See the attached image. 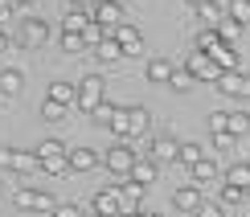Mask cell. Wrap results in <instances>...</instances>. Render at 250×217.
Segmentation results:
<instances>
[{
  "label": "cell",
  "mask_w": 250,
  "mask_h": 217,
  "mask_svg": "<svg viewBox=\"0 0 250 217\" xmlns=\"http://www.w3.org/2000/svg\"><path fill=\"white\" fill-rule=\"evenodd\" d=\"M172 205H176L181 213H197V209L205 205V201H201V189H197V184H185V189H176Z\"/></svg>",
  "instance_id": "14"
},
{
  "label": "cell",
  "mask_w": 250,
  "mask_h": 217,
  "mask_svg": "<svg viewBox=\"0 0 250 217\" xmlns=\"http://www.w3.org/2000/svg\"><path fill=\"white\" fill-rule=\"evenodd\" d=\"M95 217H99V213H95Z\"/></svg>",
  "instance_id": "49"
},
{
  "label": "cell",
  "mask_w": 250,
  "mask_h": 217,
  "mask_svg": "<svg viewBox=\"0 0 250 217\" xmlns=\"http://www.w3.org/2000/svg\"><path fill=\"white\" fill-rule=\"evenodd\" d=\"M66 111L70 107H62V102H41V119H45V123H62V119H66Z\"/></svg>",
  "instance_id": "31"
},
{
  "label": "cell",
  "mask_w": 250,
  "mask_h": 217,
  "mask_svg": "<svg viewBox=\"0 0 250 217\" xmlns=\"http://www.w3.org/2000/svg\"><path fill=\"white\" fill-rule=\"evenodd\" d=\"M49 37H54V29H49V20H25L21 25V45H29V49H41V45H49Z\"/></svg>",
  "instance_id": "5"
},
{
  "label": "cell",
  "mask_w": 250,
  "mask_h": 217,
  "mask_svg": "<svg viewBox=\"0 0 250 217\" xmlns=\"http://www.w3.org/2000/svg\"><path fill=\"white\" fill-rule=\"evenodd\" d=\"M217 41H222V33H217V29H201V33H197V49H201V54H209Z\"/></svg>",
  "instance_id": "34"
},
{
  "label": "cell",
  "mask_w": 250,
  "mask_h": 217,
  "mask_svg": "<svg viewBox=\"0 0 250 217\" xmlns=\"http://www.w3.org/2000/svg\"><path fill=\"white\" fill-rule=\"evenodd\" d=\"M90 17H95V25H103L107 33H115L119 25H127V13H123V4H119V0H99Z\"/></svg>",
  "instance_id": "3"
},
{
  "label": "cell",
  "mask_w": 250,
  "mask_h": 217,
  "mask_svg": "<svg viewBox=\"0 0 250 217\" xmlns=\"http://www.w3.org/2000/svg\"><path fill=\"white\" fill-rule=\"evenodd\" d=\"M209 131L213 136H226L230 131V111H209Z\"/></svg>",
  "instance_id": "33"
},
{
  "label": "cell",
  "mask_w": 250,
  "mask_h": 217,
  "mask_svg": "<svg viewBox=\"0 0 250 217\" xmlns=\"http://www.w3.org/2000/svg\"><path fill=\"white\" fill-rule=\"evenodd\" d=\"M99 164H103V156L95 148H70V172H90Z\"/></svg>",
  "instance_id": "11"
},
{
  "label": "cell",
  "mask_w": 250,
  "mask_h": 217,
  "mask_svg": "<svg viewBox=\"0 0 250 217\" xmlns=\"http://www.w3.org/2000/svg\"><path fill=\"white\" fill-rule=\"evenodd\" d=\"M176 160H181L185 168H193L197 160H205V148H201V143H181V152H176Z\"/></svg>",
  "instance_id": "28"
},
{
  "label": "cell",
  "mask_w": 250,
  "mask_h": 217,
  "mask_svg": "<svg viewBox=\"0 0 250 217\" xmlns=\"http://www.w3.org/2000/svg\"><path fill=\"white\" fill-rule=\"evenodd\" d=\"M103 37H111V33H107V29H103V25H95V20H90V25L82 29V45H86V54H90V49L99 45Z\"/></svg>",
  "instance_id": "30"
},
{
  "label": "cell",
  "mask_w": 250,
  "mask_h": 217,
  "mask_svg": "<svg viewBox=\"0 0 250 217\" xmlns=\"http://www.w3.org/2000/svg\"><path fill=\"white\" fill-rule=\"evenodd\" d=\"M62 49H66V54H86V45H82V33H62Z\"/></svg>",
  "instance_id": "35"
},
{
  "label": "cell",
  "mask_w": 250,
  "mask_h": 217,
  "mask_svg": "<svg viewBox=\"0 0 250 217\" xmlns=\"http://www.w3.org/2000/svg\"><path fill=\"white\" fill-rule=\"evenodd\" d=\"M45 99L49 102H62V107H74V102H78V86H74V82H49V90H45Z\"/></svg>",
  "instance_id": "12"
},
{
  "label": "cell",
  "mask_w": 250,
  "mask_h": 217,
  "mask_svg": "<svg viewBox=\"0 0 250 217\" xmlns=\"http://www.w3.org/2000/svg\"><path fill=\"white\" fill-rule=\"evenodd\" d=\"M209 58L222 66V74H226V70H238V49L230 45V41H217V45L209 49Z\"/></svg>",
  "instance_id": "15"
},
{
  "label": "cell",
  "mask_w": 250,
  "mask_h": 217,
  "mask_svg": "<svg viewBox=\"0 0 250 217\" xmlns=\"http://www.w3.org/2000/svg\"><path fill=\"white\" fill-rule=\"evenodd\" d=\"M107 102V82L99 74H86L78 82V111H86V115H95V111Z\"/></svg>",
  "instance_id": "1"
},
{
  "label": "cell",
  "mask_w": 250,
  "mask_h": 217,
  "mask_svg": "<svg viewBox=\"0 0 250 217\" xmlns=\"http://www.w3.org/2000/svg\"><path fill=\"white\" fill-rule=\"evenodd\" d=\"M226 17H230L234 25H250V0H230V4H226Z\"/></svg>",
  "instance_id": "26"
},
{
  "label": "cell",
  "mask_w": 250,
  "mask_h": 217,
  "mask_svg": "<svg viewBox=\"0 0 250 217\" xmlns=\"http://www.w3.org/2000/svg\"><path fill=\"white\" fill-rule=\"evenodd\" d=\"M189 82H193V74H189L185 66H176V70H172V82H168V86H176V90H189Z\"/></svg>",
  "instance_id": "37"
},
{
  "label": "cell",
  "mask_w": 250,
  "mask_h": 217,
  "mask_svg": "<svg viewBox=\"0 0 250 217\" xmlns=\"http://www.w3.org/2000/svg\"><path fill=\"white\" fill-rule=\"evenodd\" d=\"M238 99H250V74H238Z\"/></svg>",
  "instance_id": "41"
},
{
  "label": "cell",
  "mask_w": 250,
  "mask_h": 217,
  "mask_svg": "<svg viewBox=\"0 0 250 217\" xmlns=\"http://www.w3.org/2000/svg\"><path fill=\"white\" fill-rule=\"evenodd\" d=\"M185 70L193 74V82H217V78H222V66H217L209 54H201V49H193V54H189Z\"/></svg>",
  "instance_id": "2"
},
{
  "label": "cell",
  "mask_w": 250,
  "mask_h": 217,
  "mask_svg": "<svg viewBox=\"0 0 250 217\" xmlns=\"http://www.w3.org/2000/svg\"><path fill=\"white\" fill-rule=\"evenodd\" d=\"M17 4H37V0H17Z\"/></svg>",
  "instance_id": "47"
},
{
  "label": "cell",
  "mask_w": 250,
  "mask_h": 217,
  "mask_svg": "<svg viewBox=\"0 0 250 217\" xmlns=\"http://www.w3.org/2000/svg\"><path fill=\"white\" fill-rule=\"evenodd\" d=\"M226 184H238V189H246V193H250V160L230 164V168H226Z\"/></svg>",
  "instance_id": "20"
},
{
  "label": "cell",
  "mask_w": 250,
  "mask_h": 217,
  "mask_svg": "<svg viewBox=\"0 0 250 217\" xmlns=\"http://www.w3.org/2000/svg\"><path fill=\"white\" fill-rule=\"evenodd\" d=\"M111 37L119 41L123 58H135V54H144V37H140V29H135L131 20H127V25H119V29H115V33H111Z\"/></svg>",
  "instance_id": "8"
},
{
  "label": "cell",
  "mask_w": 250,
  "mask_h": 217,
  "mask_svg": "<svg viewBox=\"0 0 250 217\" xmlns=\"http://www.w3.org/2000/svg\"><path fill=\"white\" fill-rule=\"evenodd\" d=\"M246 131H250V111H246V107L230 111V136L238 139V136H246Z\"/></svg>",
  "instance_id": "27"
},
{
  "label": "cell",
  "mask_w": 250,
  "mask_h": 217,
  "mask_svg": "<svg viewBox=\"0 0 250 217\" xmlns=\"http://www.w3.org/2000/svg\"><path fill=\"white\" fill-rule=\"evenodd\" d=\"M13 201H17V209H33V213H54L58 209V201L45 189H21Z\"/></svg>",
  "instance_id": "4"
},
{
  "label": "cell",
  "mask_w": 250,
  "mask_h": 217,
  "mask_svg": "<svg viewBox=\"0 0 250 217\" xmlns=\"http://www.w3.org/2000/svg\"><path fill=\"white\" fill-rule=\"evenodd\" d=\"M189 4H193V13H197V8H205V4H213V0H189Z\"/></svg>",
  "instance_id": "45"
},
{
  "label": "cell",
  "mask_w": 250,
  "mask_h": 217,
  "mask_svg": "<svg viewBox=\"0 0 250 217\" xmlns=\"http://www.w3.org/2000/svg\"><path fill=\"white\" fill-rule=\"evenodd\" d=\"M217 33H222V41H230V45H234V41H238V33H242V25H234V20L226 17L222 25H217Z\"/></svg>",
  "instance_id": "36"
},
{
  "label": "cell",
  "mask_w": 250,
  "mask_h": 217,
  "mask_svg": "<svg viewBox=\"0 0 250 217\" xmlns=\"http://www.w3.org/2000/svg\"><path fill=\"white\" fill-rule=\"evenodd\" d=\"M217 201H222L226 209H230V205H242V201H250V193H246V189H238V184H222Z\"/></svg>",
  "instance_id": "25"
},
{
  "label": "cell",
  "mask_w": 250,
  "mask_h": 217,
  "mask_svg": "<svg viewBox=\"0 0 250 217\" xmlns=\"http://www.w3.org/2000/svg\"><path fill=\"white\" fill-rule=\"evenodd\" d=\"M197 217H226V205L222 201H205L201 209H197Z\"/></svg>",
  "instance_id": "38"
},
{
  "label": "cell",
  "mask_w": 250,
  "mask_h": 217,
  "mask_svg": "<svg viewBox=\"0 0 250 217\" xmlns=\"http://www.w3.org/2000/svg\"><path fill=\"white\" fill-rule=\"evenodd\" d=\"M49 156H70V148L62 139H45V143H37V160H49Z\"/></svg>",
  "instance_id": "29"
},
{
  "label": "cell",
  "mask_w": 250,
  "mask_h": 217,
  "mask_svg": "<svg viewBox=\"0 0 250 217\" xmlns=\"http://www.w3.org/2000/svg\"><path fill=\"white\" fill-rule=\"evenodd\" d=\"M41 172H49V177L70 172V156H49V160H41Z\"/></svg>",
  "instance_id": "32"
},
{
  "label": "cell",
  "mask_w": 250,
  "mask_h": 217,
  "mask_svg": "<svg viewBox=\"0 0 250 217\" xmlns=\"http://www.w3.org/2000/svg\"><path fill=\"white\" fill-rule=\"evenodd\" d=\"M0 168L13 172V148H0Z\"/></svg>",
  "instance_id": "43"
},
{
  "label": "cell",
  "mask_w": 250,
  "mask_h": 217,
  "mask_svg": "<svg viewBox=\"0 0 250 217\" xmlns=\"http://www.w3.org/2000/svg\"><path fill=\"white\" fill-rule=\"evenodd\" d=\"M152 217H160V213H152Z\"/></svg>",
  "instance_id": "48"
},
{
  "label": "cell",
  "mask_w": 250,
  "mask_h": 217,
  "mask_svg": "<svg viewBox=\"0 0 250 217\" xmlns=\"http://www.w3.org/2000/svg\"><path fill=\"white\" fill-rule=\"evenodd\" d=\"M90 13H78V8H66V17H62V33H82V29L90 25Z\"/></svg>",
  "instance_id": "19"
},
{
  "label": "cell",
  "mask_w": 250,
  "mask_h": 217,
  "mask_svg": "<svg viewBox=\"0 0 250 217\" xmlns=\"http://www.w3.org/2000/svg\"><path fill=\"white\" fill-rule=\"evenodd\" d=\"M115 189H119V197H123V217H127V213H140L144 184H135V180H123V184H115Z\"/></svg>",
  "instance_id": "13"
},
{
  "label": "cell",
  "mask_w": 250,
  "mask_h": 217,
  "mask_svg": "<svg viewBox=\"0 0 250 217\" xmlns=\"http://www.w3.org/2000/svg\"><path fill=\"white\" fill-rule=\"evenodd\" d=\"M99 0H70V8H78V13H95Z\"/></svg>",
  "instance_id": "42"
},
{
  "label": "cell",
  "mask_w": 250,
  "mask_h": 217,
  "mask_svg": "<svg viewBox=\"0 0 250 217\" xmlns=\"http://www.w3.org/2000/svg\"><path fill=\"white\" fill-rule=\"evenodd\" d=\"M127 123H131V139H135V136H148L152 111H148V107H127Z\"/></svg>",
  "instance_id": "17"
},
{
  "label": "cell",
  "mask_w": 250,
  "mask_h": 217,
  "mask_svg": "<svg viewBox=\"0 0 250 217\" xmlns=\"http://www.w3.org/2000/svg\"><path fill=\"white\" fill-rule=\"evenodd\" d=\"M172 61L168 58H148V66H144V74H148V82H172Z\"/></svg>",
  "instance_id": "16"
},
{
  "label": "cell",
  "mask_w": 250,
  "mask_h": 217,
  "mask_svg": "<svg viewBox=\"0 0 250 217\" xmlns=\"http://www.w3.org/2000/svg\"><path fill=\"white\" fill-rule=\"evenodd\" d=\"M21 86H25V74H21L17 66L0 70V90H4V95H21Z\"/></svg>",
  "instance_id": "21"
},
{
  "label": "cell",
  "mask_w": 250,
  "mask_h": 217,
  "mask_svg": "<svg viewBox=\"0 0 250 217\" xmlns=\"http://www.w3.org/2000/svg\"><path fill=\"white\" fill-rule=\"evenodd\" d=\"M197 20H201V29H217L226 20V8L222 4H205V8H197Z\"/></svg>",
  "instance_id": "22"
},
{
  "label": "cell",
  "mask_w": 250,
  "mask_h": 217,
  "mask_svg": "<svg viewBox=\"0 0 250 217\" xmlns=\"http://www.w3.org/2000/svg\"><path fill=\"white\" fill-rule=\"evenodd\" d=\"M4 49H8V33H4V29H0V54H4Z\"/></svg>",
  "instance_id": "44"
},
{
  "label": "cell",
  "mask_w": 250,
  "mask_h": 217,
  "mask_svg": "<svg viewBox=\"0 0 250 217\" xmlns=\"http://www.w3.org/2000/svg\"><path fill=\"white\" fill-rule=\"evenodd\" d=\"M189 172H193V180H197V184H209V180H217V177H222V168H217V160H213V156L197 160Z\"/></svg>",
  "instance_id": "18"
},
{
  "label": "cell",
  "mask_w": 250,
  "mask_h": 217,
  "mask_svg": "<svg viewBox=\"0 0 250 217\" xmlns=\"http://www.w3.org/2000/svg\"><path fill=\"white\" fill-rule=\"evenodd\" d=\"M90 209H95L99 217H123V197H119V189H99L95 197H90Z\"/></svg>",
  "instance_id": "6"
},
{
  "label": "cell",
  "mask_w": 250,
  "mask_h": 217,
  "mask_svg": "<svg viewBox=\"0 0 250 217\" xmlns=\"http://www.w3.org/2000/svg\"><path fill=\"white\" fill-rule=\"evenodd\" d=\"M176 139H168V136H160V139H152L148 143V152H140V156H148V160H156V164H172L176 160Z\"/></svg>",
  "instance_id": "9"
},
{
  "label": "cell",
  "mask_w": 250,
  "mask_h": 217,
  "mask_svg": "<svg viewBox=\"0 0 250 217\" xmlns=\"http://www.w3.org/2000/svg\"><path fill=\"white\" fill-rule=\"evenodd\" d=\"M127 217H152V213H144V209H140V213H127Z\"/></svg>",
  "instance_id": "46"
},
{
  "label": "cell",
  "mask_w": 250,
  "mask_h": 217,
  "mask_svg": "<svg viewBox=\"0 0 250 217\" xmlns=\"http://www.w3.org/2000/svg\"><path fill=\"white\" fill-rule=\"evenodd\" d=\"M13 4L17 0H0V29H4V20H13Z\"/></svg>",
  "instance_id": "40"
},
{
  "label": "cell",
  "mask_w": 250,
  "mask_h": 217,
  "mask_svg": "<svg viewBox=\"0 0 250 217\" xmlns=\"http://www.w3.org/2000/svg\"><path fill=\"white\" fill-rule=\"evenodd\" d=\"M135 156H140V152H131L127 143H115V148H107V152H103V164H107L111 172H119V177H127V172H131V164H135Z\"/></svg>",
  "instance_id": "7"
},
{
  "label": "cell",
  "mask_w": 250,
  "mask_h": 217,
  "mask_svg": "<svg viewBox=\"0 0 250 217\" xmlns=\"http://www.w3.org/2000/svg\"><path fill=\"white\" fill-rule=\"evenodd\" d=\"M90 54H95L99 61H119V58H123V49H119V41H115V37H103L99 45L90 49Z\"/></svg>",
  "instance_id": "23"
},
{
  "label": "cell",
  "mask_w": 250,
  "mask_h": 217,
  "mask_svg": "<svg viewBox=\"0 0 250 217\" xmlns=\"http://www.w3.org/2000/svg\"><path fill=\"white\" fill-rule=\"evenodd\" d=\"M54 217H82V209H78V205H58V209H54Z\"/></svg>",
  "instance_id": "39"
},
{
  "label": "cell",
  "mask_w": 250,
  "mask_h": 217,
  "mask_svg": "<svg viewBox=\"0 0 250 217\" xmlns=\"http://www.w3.org/2000/svg\"><path fill=\"white\" fill-rule=\"evenodd\" d=\"M37 168H41L37 152H17V148H13V172H21V177H25V172H37Z\"/></svg>",
  "instance_id": "24"
},
{
  "label": "cell",
  "mask_w": 250,
  "mask_h": 217,
  "mask_svg": "<svg viewBox=\"0 0 250 217\" xmlns=\"http://www.w3.org/2000/svg\"><path fill=\"white\" fill-rule=\"evenodd\" d=\"M156 177H160V164H156V160H148V156H135L131 172H127V180H135V184H144V189H148Z\"/></svg>",
  "instance_id": "10"
}]
</instances>
